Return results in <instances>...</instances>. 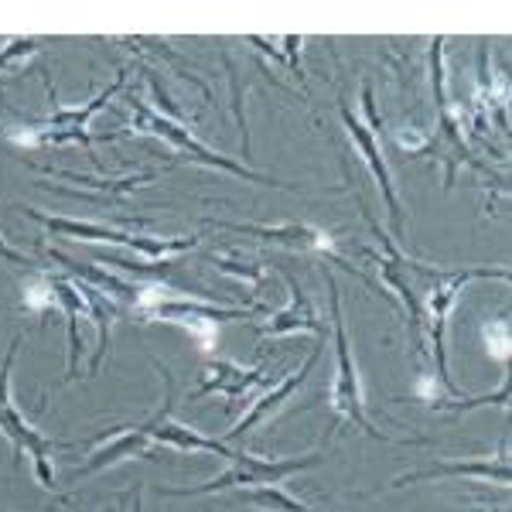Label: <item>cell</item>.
I'll return each instance as SVG.
<instances>
[{"instance_id": "obj_1", "label": "cell", "mask_w": 512, "mask_h": 512, "mask_svg": "<svg viewBox=\"0 0 512 512\" xmlns=\"http://www.w3.org/2000/svg\"><path fill=\"white\" fill-rule=\"evenodd\" d=\"M414 277L424 280V338H431V355H434V366H437V383L441 390L451 396V400H461V390L454 386L451 379V369H448V349H444V338H448V321H451V311L458 304L461 291H465L472 280H485V277H495V280H512V270L509 267H431V263L417 260Z\"/></svg>"}, {"instance_id": "obj_2", "label": "cell", "mask_w": 512, "mask_h": 512, "mask_svg": "<svg viewBox=\"0 0 512 512\" xmlns=\"http://www.w3.org/2000/svg\"><path fill=\"white\" fill-rule=\"evenodd\" d=\"M325 287H328V304H332V342H335V379L332 393H328V407L335 410L342 420H349L352 427H359L362 434H369L373 441L383 444H410V437H390L369 420L366 414V393H362L359 366H355L352 342L345 332V315H342V287H338L335 274L325 270Z\"/></svg>"}, {"instance_id": "obj_3", "label": "cell", "mask_w": 512, "mask_h": 512, "mask_svg": "<svg viewBox=\"0 0 512 512\" xmlns=\"http://www.w3.org/2000/svg\"><path fill=\"white\" fill-rule=\"evenodd\" d=\"M24 338L14 335L11 345H7V355L0 362V437L11 441L14 448V461L31 458V468H35V478L41 482V489L48 492H59V478H55V468H52V454L55 451H69L72 441H59V437H48L41 434L35 424H28V417L18 410L14 403V393H11V369H14V359H18V349H21Z\"/></svg>"}, {"instance_id": "obj_4", "label": "cell", "mask_w": 512, "mask_h": 512, "mask_svg": "<svg viewBox=\"0 0 512 512\" xmlns=\"http://www.w3.org/2000/svg\"><path fill=\"white\" fill-rule=\"evenodd\" d=\"M21 216H28L31 222H38L41 229L62 236V239H76V243H113L123 246V250L144 256V260H168V256H185L198 246L202 236H134L123 233V229H110L103 222H82V219H69V216H48L41 209H31V205H18Z\"/></svg>"}, {"instance_id": "obj_5", "label": "cell", "mask_w": 512, "mask_h": 512, "mask_svg": "<svg viewBox=\"0 0 512 512\" xmlns=\"http://www.w3.org/2000/svg\"><path fill=\"white\" fill-rule=\"evenodd\" d=\"M325 451H311L304 458H260V454L236 451V458L229 461V468L216 475L205 485H192V489H158L161 499H192V495H212L226 489H256V485H280L291 475L311 472V468L325 465Z\"/></svg>"}, {"instance_id": "obj_6", "label": "cell", "mask_w": 512, "mask_h": 512, "mask_svg": "<svg viewBox=\"0 0 512 512\" xmlns=\"http://www.w3.org/2000/svg\"><path fill=\"white\" fill-rule=\"evenodd\" d=\"M127 106H130V117H134V134L161 137L164 144H171L178 154H185L188 161L205 164V168H216V171H226V175H236V178H246V181H253V185L291 188V185H284V181L267 178V175H260V171H253L250 164H239L233 158H222V154H216L212 147H205L202 140L192 134V130L181 127V123H175V120H168V117H161V113L154 110V106H147L140 96H130ZM294 192H297V188H294Z\"/></svg>"}, {"instance_id": "obj_7", "label": "cell", "mask_w": 512, "mask_h": 512, "mask_svg": "<svg viewBox=\"0 0 512 512\" xmlns=\"http://www.w3.org/2000/svg\"><path fill=\"white\" fill-rule=\"evenodd\" d=\"M212 226L229 229V233L253 236V239H260V243L287 246V250H297V253H315V256H321V260L332 263V267H342L345 274H352L355 280H362L366 287H373V291L383 294L386 301H393V294H386L383 284H376V280L369 277V274L355 270L352 263L335 250V236H328L325 229L311 226V222H277V226H270V222H229V219H216Z\"/></svg>"}, {"instance_id": "obj_8", "label": "cell", "mask_w": 512, "mask_h": 512, "mask_svg": "<svg viewBox=\"0 0 512 512\" xmlns=\"http://www.w3.org/2000/svg\"><path fill=\"white\" fill-rule=\"evenodd\" d=\"M431 86H434V113H437V137H434L437 158L448 164L444 188L454 185V175H458L461 164H468L472 171H482V175L492 178V168H485V164L475 158L465 134H461V117L451 103L448 72H444V38H431Z\"/></svg>"}, {"instance_id": "obj_9", "label": "cell", "mask_w": 512, "mask_h": 512, "mask_svg": "<svg viewBox=\"0 0 512 512\" xmlns=\"http://www.w3.org/2000/svg\"><path fill=\"white\" fill-rule=\"evenodd\" d=\"M154 369H158L161 379H164V403L147 420H140L144 434L151 437L158 448H171V451H181V454H216V458L233 461L236 458L233 444H226L222 437L202 434L198 427L175 417V376H171L161 362H154Z\"/></svg>"}, {"instance_id": "obj_10", "label": "cell", "mask_w": 512, "mask_h": 512, "mask_svg": "<svg viewBox=\"0 0 512 512\" xmlns=\"http://www.w3.org/2000/svg\"><path fill=\"white\" fill-rule=\"evenodd\" d=\"M338 117H342V127L349 130V137H352L355 151H359L362 164H366L369 175L376 178L379 192H383L386 212H390L393 239H396V243H403V236H407V205H403L400 195H396V185H393V175H390V164H386L383 147H379L376 134L369 130V123H362L359 117H355L352 106L345 103V99H338Z\"/></svg>"}, {"instance_id": "obj_11", "label": "cell", "mask_w": 512, "mask_h": 512, "mask_svg": "<svg viewBox=\"0 0 512 512\" xmlns=\"http://www.w3.org/2000/svg\"><path fill=\"white\" fill-rule=\"evenodd\" d=\"M123 461H161V448L144 434L140 424H123V427L106 431L99 437L93 454H89V461H82L79 468H72V482L99 475L113 465H123Z\"/></svg>"}, {"instance_id": "obj_12", "label": "cell", "mask_w": 512, "mask_h": 512, "mask_svg": "<svg viewBox=\"0 0 512 512\" xmlns=\"http://www.w3.org/2000/svg\"><path fill=\"white\" fill-rule=\"evenodd\" d=\"M280 277L287 280V291H291V304L287 308L274 311V315H267L263 321H250V328L256 335L263 338H280V335H301V332H311L318 338V342H328V325L325 318L318 315L315 301H311V294L301 287V280H297L287 267H277Z\"/></svg>"}, {"instance_id": "obj_13", "label": "cell", "mask_w": 512, "mask_h": 512, "mask_svg": "<svg viewBox=\"0 0 512 512\" xmlns=\"http://www.w3.org/2000/svg\"><path fill=\"white\" fill-rule=\"evenodd\" d=\"M280 376H284V373H280ZM280 376H270L267 362L246 369V366H239V362H233V359H209V362H205L202 383L188 393V403H198V400H205V396H212V393H222L226 400L239 403V400H246L256 386H274Z\"/></svg>"}, {"instance_id": "obj_14", "label": "cell", "mask_w": 512, "mask_h": 512, "mask_svg": "<svg viewBox=\"0 0 512 512\" xmlns=\"http://www.w3.org/2000/svg\"><path fill=\"white\" fill-rule=\"evenodd\" d=\"M321 349H325V342H315V349H311V355L304 359V366L297 369V373H284V376H280L277 383L270 386V390L263 393L260 400H256L253 407L246 410V414L239 417L226 434H222V441H226V444H236V441H243V437H250L260 424H267V420L274 417L277 410L284 407V403L291 400V396H294L297 390H301L304 383H308L311 369H315V366H318V359H321Z\"/></svg>"}, {"instance_id": "obj_15", "label": "cell", "mask_w": 512, "mask_h": 512, "mask_svg": "<svg viewBox=\"0 0 512 512\" xmlns=\"http://www.w3.org/2000/svg\"><path fill=\"white\" fill-rule=\"evenodd\" d=\"M96 263L103 267H113V270H123L130 277H144V280H154V284H168L175 287L181 294H195L202 301H216V294L209 287L195 284L192 277H181V260L178 256H168V260H140V256H120V253H96Z\"/></svg>"}, {"instance_id": "obj_16", "label": "cell", "mask_w": 512, "mask_h": 512, "mask_svg": "<svg viewBox=\"0 0 512 512\" xmlns=\"http://www.w3.org/2000/svg\"><path fill=\"white\" fill-rule=\"evenodd\" d=\"M431 478H485V482H495V485H509V448H506V441H502L499 458L441 461V465H427V468H417V472L393 478L386 489H407V485L431 482Z\"/></svg>"}, {"instance_id": "obj_17", "label": "cell", "mask_w": 512, "mask_h": 512, "mask_svg": "<svg viewBox=\"0 0 512 512\" xmlns=\"http://www.w3.org/2000/svg\"><path fill=\"white\" fill-rule=\"evenodd\" d=\"M41 76H45V89H48V103H52V110H48V117L35 120V127H45V130H86V123L93 120L99 110H106V106L113 103V96H117L120 89L127 86L130 69H120L117 79H113L99 96L89 99L86 106H59V99H55V89H52V79H48L45 69H41Z\"/></svg>"}, {"instance_id": "obj_18", "label": "cell", "mask_w": 512, "mask_h": 512, "mask_svg": "<svg viewBox=\"0 0 512 512\" xmlns=\"http://www.w3.org/2000/svg\"><path fill=\"white\" fill-rule=\"evenodd\" d=\"M55 297H59V308L65 311V325H69V366H65V383L79 379L82 373V321H89V304L82 297V284L76 277H55L52 274Z\"/></svg>"}, {"instance_id": "obj_19", "label": "cell", "mask_w": 512, "mask_h": 512, "mask_svg": "<svg viewBox=\"0 0 512 512\" xmlns=\"http://www.w3.org/2000/svg\"><path fill=\"white\" fill-rule=\"evenodd\" d=\"M41 250L48 253V260L59 263L62 270H69V274L76 277V280H82V284L96 287V291H103L106 297H113V301L130 304V308L137 304L140 284H130V280H123V277H113L110 270H99V267H89V263H82V260H72V256H65L62 250H55V246L41 243Z\"/></svg>"}, {"instance_id": "obj_20", "label": "cell", "mask_w": 512, "mask_h": 512, "mask_svg": "<svg viewBox=\"0 0 512 512\" xmlns=\"http://www.w3.org/2000/svg\"><path fill=\"white\" fill-rule=\"evenodd\" d=\"M38 171H45V175H52V178H62V181H76V185H82V188H93V192L106 195L110 202H117V198H123V195H134L164 175L161 168H147V171H137V175H123V178H89V175H76V171L45 168V164H41Z\"/></svg>"}, {"instance_id": "obj_21", "label": "cell", "mask_w": 512, "mask_h": 512, "mask_svg": "<svg viewBox=\"0 0 512 512\" xmlns=\"http://www.w3.org/2000/svg\"><path fill=\"white\" fill-rule=\"evenodd\" d=\"M205 260L212 263V267L219 270V274H229L236 277L239 284H246L250 291H263V284H267V267H263L256 256H246L243 250H212L205 253Z\"/></svg>"}, {"instance_id": "obj_22", "label": "cell", "mask_w": 512, "mask_h": 512, "mask_svg": "<svg viewBox=\"0 0 512 512\" xmlns=\"http://www.w3.org/2000/svg\"><path fill=\"white\" fill-rule=\"evenodd\" d=\"M59 308V297H55V287H52V274L45 267L31 270L28 280H24V297H21V311L24 315H35V318H45Z\"/></svg>"}, {"instance_id": "obj_23", "label": "cell", "mask_w": 512, "mask_h": 512, "mask_svg": "<svg viewBox=\"0 0 512 512\" xmlns=\"http://www.w3.org/2000/svg\"><path fill=\"white\" fill-rule=\"evenodd\" d=\"M236 502H246V506L267 509V512H318L311 506H304L301 499L287 495L280 485H256V489H236Z\"/></svg>"}, {"instance_id": "obj_24", "label": "cell", "mask_w": 512, "mask_h": 512, "mask_svg": "<svg viewBox=\"0 0 512 512\" xmlns=\"http://www.w3.org/2000/svg\"><path fill=\"white\" fill-rule=\"evenodd\" d=\"M482 338H485V349H489V355H495V359L506 366V362H509V349H512L509 321L506 318L485 321V325H482Z\"/></svg>"}, {"instance_id": "obj_25", "label": "cell", "mask_w": 512, "mask_h": 512, "mask_svg": "<svg viewBox=\"0 0 512 512\" xmlns=\"http://www.w3.org/2000/svg\"><path fill=\"white\" fill-rule=\"evenodd\" d=\"M41 48H45V41L41 38H11L7 41V48H0V72L11 69V65L21 62V59H31V55L41 52Z\"/></svg>"}, {"instance_id": "obj_26", "label": "cell", "mask_w": 512, "mask_h": 512, "mask_svg": "<svg viewBox=\"0 0 512 512\" xmlns=\"http://www.w3.org/2000/svg\"><path fill=\"white\" fill-rule=\"evenodd\" d=\"M0 260H4V263H11V267H24V270H38V263H35V260H31V256H28V253H21V250H18V246H11V243H7V239H4V233H0Z\"/></svg>"}, {"instance_id": "obj_27", "label": "cell", "mask_w": 512, "mask_h": 512, "mask_svg": "<svg viewBox=\"0 0 512 512\" xmlns=\"http://www.w3.org/2000/svg\"><path fill=\"white\" fill-rule=\"evenodd\" d=\"M140 499H144V489L137 485V489H134V506H130V512H144V506H140Z\"/></svg>"}, {"instance_id": "obj_28", "label": "cell", "mask_w": 512, "mask_h": 512, "mask_svg": "<svg viewBox=\"0 0 512 512\" xmlns=\"http://www.w3.org/2000/svg\"><path fill=\"white\" fill-rule=\"evenodd\" d=\"M7 134H11V127H7V123H0V137L7 140Z\"/></svg>"}, {"instance_id": "obj_29", "label": "cell", "mask_w": 512, "mask_h": 512, "mask_svg": "<svg viewBox=\"0 0 512 512\" xmlns=\"http://www.w3.org/2000/svg\"><path fill=\"white\" fill-rule=\"evenodd\" d=\"M106 512H117V509H106Z\"/></svg>"}]
</instances>
